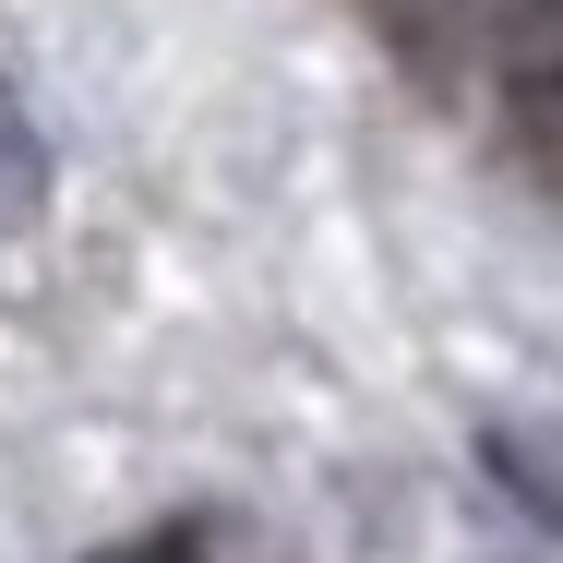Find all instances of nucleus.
<instances>
[{"label": "nucleus", "mask_w": 563, "mask_h": 563, "mask_svg": "<svg viewBox=\"0 0 563 563\" xmlns=\"http://www.w3.org/2000/svg\"><path fill=\"white\" fill-rule=\"evenodd\" d=\"M492 97H504L516 156L540 180H563V0H504V24H492Z\"/></svg>", "instance_id": "nucleus-1"}, {"label": "nucleus", "mask_w": 563, "mask_h": 563, "mask_svg": "<svg viewBox=\"0 0 563 563\" xmlns=\"http://www.w3.org/2000/svg\"><path fill=\"white\" fill-rule=\"evenodd\" d=\"M479 467H492L540 528H563V432L552 420H492V432H479Z\"/></svg>", "instance_id": "nucleus-2"}, {"label": "nucleus", "mask_w": 563, "mask_h": 563, "mask_svg": "<svg viewBox=\"0 0 563 563\" xmlns=\"http://www.w3.org/2000/svg\"><path fill=\"white\" fill-rule=\"evenodd\" d=\"M36 205H48V144L12 109V85H0V228H36Z\"/></svg>", "instance_id": "nucleus-3"}, {"label": "nucleus", "mask_w": 563, "mask_h": 563, "mask_svg": "<svg viewBox=\"0 0 563 563\" xmlns=\"http://www.w3.org/2000/svg\"><path fill=\"white\" fill-rule=\"evenodd\" d=\"M109 563H217V540H205V528L180 516V528H144V540H120Z\"/></svg>", "instance_id": "nucleus-4"}]
</instances>
